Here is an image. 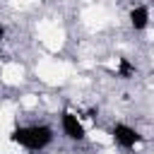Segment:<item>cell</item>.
<instances>
[{
	"mask_svg": "<svg viewBox=\"0 0 154 154\" xmlns=\"http://www.w3.org/2000/svg\"><path fill=\"white\" fill-rule=\"evenodd\" d=\"M130 75H135V65L128 58H120V63H118V77H130Z\"/></svg>",
	"mask_w": 154,
	"mask_h": 154,
	"instance_id": "5b68a950",
	"label": "cell"
},
{
	"mask_svg": "<svg viewBox=\"0 0 154 154\" xmlns=\"http://www.w3.org/2000/svg\"><path fill=\"white\" fill-rule=\"evenodd\" d=\"M147 24H149V10H147L144 5L132 7V10H130V26H132L135 31H144Z\"/></svg>",
	"mask_w": 154,
	"mask_h": 154,
	"instance_id": "277c9868",
	"label": "cell"
},
{
	"mask_svg": "<svg viewBox=\"0 0 154 154\" xmlns=\"http://www.w3.org/2000/svg\"><path fill=\"white\" fill-rule=\"evenodd\" d=\"M10 142L19 144V147H26L31 152L36 149H43L53 142V130L48 125H29V128H14L10 132Z\"/></svg>",
	"mask_w": 154,
	"mask_h": 154,
	"instance_id": "6da1fadb",
	"label": "cell"
},
{
	"mask_svg": "<svg viewBox=\"0 0 154 154\" xmlns=\"http://www.w3.org/2000/svg\"><path fill=\"white\" fill-rule=\"evenodd\" d=\"M2 38H5V26L0 24V41H2Z\"/></svg>",
	"mask_w": 154,
	"mask_h": 154,
	"instance_id": "8992f818",
	"label": "cell"
},
{
	"mask_svg": "<svg viewBox=\"0 0 154 154\" xmlns=\"http://www.w3.org/2000/svg\"><path fill=\"white\" fill-rule=\"evenodd\" d=\"M60 125H63V132H65L70 140H75V142H82V140L87 137L84 125H82V123L77 120V116L70 113V111H63V113H60Z\"/></svg>",
	"mask_w": 154,
	"mask_h": 154,
	"instance_id": "3957f363",
	"label": "cell"
},
{
	"mask_svg": "<svg viewBox=\"0 0 154 154\" xmlns=\"http://www.w3.org/2000/svg\"><path fill=\"white\" fill-rule=\"evenodd\" d=\"M111 135H113V142H116L118 147H123V149H132L135 144H140V142H142V135H140L135 128H130V125H123V123L113 125Z\"/></svg>",
	"mask_w": 154,
	"mask_h": 154,
	"instance_id": "7a4b0ae2",
	"label": "cell"
}]
</instances>
